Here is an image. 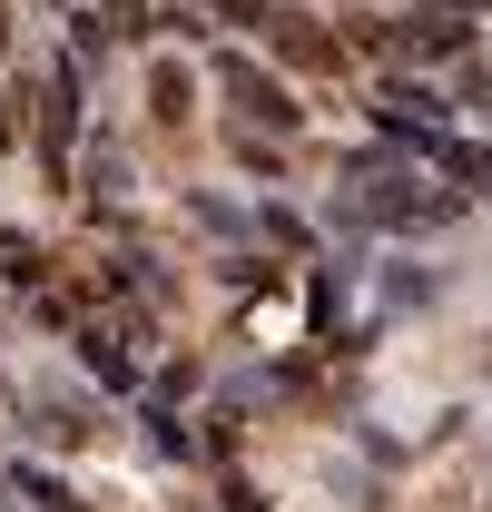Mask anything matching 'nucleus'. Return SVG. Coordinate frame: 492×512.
I'll return each instance as SVG.
<instances>
[{"instance_id":"f257e3e1","label":"nucleus","mask_w":492,"mask_h":512,"mask_svg":"<svg viewBox=\"0 0 492 512\" xmlns=\"http://www.w3.org/2000/svg\"><path fill=\"white\" fill-rule=\"evenodd\" d=\"M217 79H227V99H237L246 119H266V128H296V99H286V89H276V79H266L256 60H227Z\"/></svg>"},{"instance_id":"f03ea898","label":"nucleus","mask_w":492,"mask_h":512,"mask_svg":"<svg viewBox=\"0 0 492 512\" xmlns=\"http://www.w3.org/2000/svg\"><path fill=\"white\" fill-rule=\"evenodd\" d=\"M276 50H286L296 69H325V60H335V40H325L315 20H276Z\"/></svg>"},{"instance_id":"7ed1b4c3","label":"nucleus","mask_w":492,"mask_h":512,"mask_svg":"<svg viewBox=\"0 0 492 512\" xmlns=\"http://www.w3.org/2000/svg\"><path fill=\"white\" fill-rule=\"evenodd\" d=\"M148 99H158V119H187V69H158V89H148Z\"/></svg>"},{"instance_id":"20e7f679","label":"nucleus","mask_w":492,"mask_h":512,"mask_svg":"<svg viewBox=\"0 0 492 512\" xmlns=\"http://www.w3.org/2000/svg\"><path fill=\"white\" fill-rule=\"evenodd\" d=\"M0 148H10V109H0Z\"/></svg>"},{"instance_id":"39448f33","label":"nucleus","mask_w":492,"mask_h":512,"mask_svg":"<svg viewBox=\"0 0 492 512\" xmlns=\"http://www.w3.org/2000/svg\"><path fill=\"white\" fill-rule=\"evenodd\" d=\"M119 20H138V0H119Z\"/></svg>"},{"instance_id":"423d86ee","label":"nucleus","mask_w":492,"mask_h":512,"mask_svg":"<svg viewBox=\"0 0 492 512\" xmlns=\"http://www.w3.org/2000/svg\"><path fill=\"white\" fill-rule=\"evenodd\" d=\"M0 40H10V20H0Z\"/></svg>"}]
</instances>
